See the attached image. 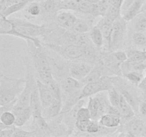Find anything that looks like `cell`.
I'll return each instance as SVG.
<instances>
[{
	"instance_id": "1",
	"label": "cell",
	"mask_w": 146,
	"mask_h": 137,
	"mask_svg": "<svg viewBox=\"0 0 146 137\" xmlns=\"http://www.w3.org/2000/svg\"><path fill=\"white\" fill-rule=\"evenodd\" d=\"M11 23V29L5 34V35L14 36L23 39L26 41H33L36 46L41 45L38 37L46 36L49 34V28L46 25H38L31 23L27 20L20 19H9Z\"/></svg>"
},
{
	"instance_id": "2",
	"label": "cell",
	"mask_w": 146,
	"mask_h": 137,
	"mask_svg": "<svg viewBox=\"0 0 146 137\" xmlns=\"http://www.w3.org/2000/svg\"><path fill=\"white\" fill-rule=\"evenodd\" d=\"M27 43L30 51L34 68L39 77V79L43 82L48 84L54 78L53 76L51 64L46 51H45L42 44L36 46L30 40L27 41Z\"/></svg>"
},
{
	"instance_id": "3",
	"label": "cell",
	"mask_w": 146,
	"mask_h": 137,
	"mask_svg": "<svg viewBox=\"0 0 146 137\" xmlns=\"http://www.w3.org/2000/svg\"><path fill=\"white\" fill-rule=\"evenodd\" d=\"M25 78H14L1 74L0 77V106L17 99L24 87Z\"/></svg>"
},
{
	"instance_id": "4",
	"label": "cell",
	"mask_w": 146,
	"mask_h": 137,
	"mask_svg": "<svg viewBox=\"0 0 146 137\" xmlns=\"http://www.w3.org/2000/svg\"><path fill=\"white\" fill-rule=\"evenodd\" d=\"M44 45L50 50H52L68 61L81 59L84 57V48L76 44H56L46 43L44 44Z\"/></svg>"
},
{
	"instance_id": "5",
	"label": "cell",
	"mask_w": 146,
	"mask_h": 137,
	"mask_svg": "<svg viewBox=\"0 0 146 137\" xmlns=\"http://www.w3.org/2000/svg\"><path fill=\"white\" fill-rule=\"evenodd\" d=\"M114 86L113 77L105 75L95 82L89 83L84 86L81 90L80 98L84 99L87 97L92 96L95 94H99L103 91H108Z\"/></svg>"
},
{
	"instance_id": "6",
	"label": "cell",
	"mask_w": 146,
	"mask_h": 137,
	"mask_svg": "<svg viewBox=\"0 0 146 137\" xmlns=\"http://www.w3.org/2000/svg\"><path fill=\"white\" fill-rule=\"evenodd\" d=\"M88 108L91 115V119L99 121L101 117L108 111V107L111 105L108 96L98 94L96 96L88 97Z\"/></svg>"
},
{
	"instance_id": "7",
	"label": "cell",
	"mask_w": 146,
	"mask_h": 137,
	"mask_svg": "<svg viewBox=\"0 0 146 137\" xmlns=\"http://www.w3.org/2000/svg\"><path fill=\"white\" fill-rule=\"evenodd\" d=\"M47 55L51 64L53 76L56 80L59 82L69 76L70 64L68 63V60L63 58L58 54L57 56H51L49 54H47Z\"/></svg>"
},
{
	"instance_id": "8",
	"label": "cell",
	"mask_w": 146,
	"mask_h": 137,
	"mask_svg": "<svg viewBox=\"0 0 146 137\" xmlns=\"http://www.w3.org/2000/svg\"><path fill=\"white\" fill-rule=\"evenodd\" d=\"M59 84L62 91V101L73 96H79L80 98L81 90L84 87L81 81L68 76L59 81Z\"/></svg>"
},
{
	"instance_id": "9",
	"label": "cell",
	"mask_w": 146,
	"mask_h": 137,
	"mask_svg": "<svg viewBox=\"0 0 146 137\" xmlns=\"http://www.w3.org/2000/svg\"><path fill=\"white\" fill-rule=\"evenodd\" d=\"M26 81L24 83V86L22 91L17 98V103L15 106L19 108H27L30 106V100H31V92L34 84L36 83V80L34 79L33 74L30 71L29 67L27 68V74H26Z\"/></svg>"
},
{
	"instance_id": "10",
	"label": "cell",
	"mask_w": 146,
	"mask_h": 137,
	"mask_svg": "<svg viewBox=\"0 0 146 137\" xmlns=\"http://www.w3.org/2000/svg\"><path fill=\"white\" fill-rule=\"evenodd\" d=\"M127 29V21L122 17L113 24V31L111 36V51H117L123 45Z\"/></svg>"
},
{
	"instance_id": "11",
	"label": "cell",
	"mask_w": 146,
	"mask_h": 137,
	"mask_svg": "<svg viewBox=\"0 0 146 137\" xmlns=\"http://www.w3.org/2000/svg\"><path fill=\"white\" fill-rule=\"evenodd\" d=\"M94 64L83 60H74L70 63L69 76L81 81L90 73Z\"/></svg>"
},
{
	"instance_id": "12",
	"label": "cell",
	"mask_w": 146,
	"mask_h": 137,
	"mask_svg": "<svg viewBox=\"0 0 146 137\" xmlns=\"http://www.w3.org/2000/svg\"><path fill=\"white\" fill-rule=\"evenodd\" d=\"M123 128L128 136H146V122L141 118L133 117L125 123Z\"/></svg>"
},
{
	"instance_id": "13",
	"label": "cell",
	"mask_w": 146,
	"mask_h": 137,
	"mask_svg": "<svg viewBox=\"0 0 146 137\" xmlns=\"http://www.w3.org/2000/svg\"><path fill=\"white\" fill-rule=\"evenodd\" d=\"M59 0H45L40 2L42 17L46 19H55L60 10Z\"/></svg>"
},
{
	"instance_id": "14",
	"label": "cell",
	"mask_w": 146,
	"mask_h": 137,
	"mask_svg": "<svg viewBox=\"0 0 146 137\" xmlns=\"http://www.w3.org/2000/svg\"><path fill=\"white\" fill-rule=\"evenodd\" d=\"M30 107H31V111H32L33 120L38 119V118L44 117V116H43V107L41 105L36 83L34 84L32 92H31Z\"/></svg>"
},
{
	"instance_id": "15",
	"label": "cell",
	"mask_w": 146,
	"mask_h": 137,
	"mask_svg": "<svg viewBox=\"0 0 146 137\" xmlns=\"http://www.w3.org/2000/svg\"><path fill=\"white\" fill-rule=\"evenodd\" d=\"M107 70L103 63L102 60L100 59L95 65L94 66L91 71H90L89 74L85 77L83 80H81V82L84 85L89 83L95 82V81H98L100 78H102L104 76L106 75Z\"/></svg>"
},
{
	"instance_id": "16",
	"label": "cell",
	"mask_w": 146,
	"mask_h": 137,
	"mask_svg": "<svg viewBox=\"0 0 146 137\" xmlns=\"http://www.w3.org/2000/svg\"><path fill=\"white\" fill-rule=\"evenodd\" d=\"M58 11L55 18V21L57 25L62 29H70L74 26L77 20V17L68 10H61Z\"/></svg>"
},
{
	"instance_id": "17",
	"label": "cell",
	"mask_w": 146,
	"mask_h": 137,
	"mask_svg": "<svg viewBox=\"0 0 146 137\" xmlns=\"http://www.w3.org/2000/svg\"><path fill=\"white\" fill-rule=\"evenodd\" d=\"M113 23L107 20L105 17H102L96 25L102 32L104 38L105 48L108 51H111V36L113 31Z\"/></svg>"
},
{
	"instance_id": "18",
	"label": "cell",
	"mask_w": 146,
	"mask_h": 137,
	"mask_svg": "<svg viewBox=\"0 0 146 137\" xmlns=\"http://www.w3.org/2000/svg\"><path fill=\"white\" fill-rule=\"evenodd\" d=\"M36 84L41 105H42L43 108H46L54 100V96H53L52 92H51L48 84L43 82L39 78L36 79Z\"/></svg>"
},
{
	"instance_id": "19",
	"label": "cell",
	"mask_w": 146,
	"mask_h": 137,
	"mask_svg": "<svg viewBox=\"0 0 146 137\" xmlns=\"http://www.w3.org/2000/svg\"><path fill=\"white\" fill-rule=\"evenodd\" d=\"M11 111L16 116L15 126L17 127L23 126L32 116V111L30 106L27 108H19L14 105Z\"/></svg>"
},
{
	"instance_id": "20",
	"label": "cell",
	"mask_w": 146,
	"mask_h": 137,
	"mask_svg": "<svg viewBox=\"0 0 146 137\" xmlns=\"http://www.w3.org/2000/svg\"><path fill=\"white\" fill-rule=\"evenodd\" d=\"M62 107V101L54 99L48 107L43 108V116L46 120L51 119L61 114Z\"/></svg>"
},
{
	"instance_id": "21",
	"label": "cell",
	"mask_w": 146,
	"mask_h": 137,
	"mask_svg": "<svg viewBox=\"0 0 146 137\" xmlns=\"http://www.w3.org/2000/svg\"><path fill=\"white\" fill-rule=\"evenodd\" d=\"M143 6V0H135V1L123 13H122V17L127 21H131L141 13Z\"/></svg>"
},
{
	"instance_id": "22",
	"label": "cell",
	"mask_w": 146,
	"mask_h": 137,
	"mask_svg": "<svg viewBox=\"0 0 146 137\" xmlns=\"http://www.w3.org/2000/svg\"><path fill=\"white\" fill-rule=\"evenodd\" d=\"M121 120L122 118L121 116L107 113L101 117L99 123L103 126L110 128H116L121 126Z\"/></svg>"
},
{
	"instance_id": "23",
	"label": "cell",
	"mask_w": 146,
	"mask_h": 137,
	"mask_svg": "<svg viewBox=\"0 0 146 137\" xmlns=\"http://www.w3.org/2000/svg\"><path fill=\"white\" fill-rule=\"evenodd\" d=\"M118 108L119 110L120 113H121V118H122L131 119V118H133L135 116L133 108L126 101V99L123 96L122 94H121V101H120V104L118 106Z\"/></svg>"
},
{
	"instance_id": "24",
	"label": "cell",
	"mask_w": 146,
	"mask_h": 137,
	"mask_svg": "<svg viewBox=\"0 0 146 137\" xmlns=\"http://www.w3.org/2000/svg\"><path fill=\"white\" fill-rule=\"evenodd\" d=\"M29 1L30 0H22V1H20L14 4L8 6V7H5V8L1 9V16L8 17L9 16L11 15V14H14V13L21 11V10H22L23 9L25 8L28 5Z\"/></svg>"
},
{
	"instance_id": "25",
	"label": "cell",
	"mask_w": 146,
	"mask_h": 137,
	"mask_svg": "<svg viewBox=\"0 0 146 137\" xmlns=\"http://www.w3.org/2000/svg\"><path fill=\"white\" fill-rule=\"evenodd\" d=\"M93 44L97 48H101L104 44V38L101 29L97 26L91 27L88 33Z\"/></svg>"
},
{
	"instance_id": "26",
	"label": "cell",
	"mask_w": 146,
	"mask_h": 137,
	"mask_svg": "<svg viewBox=\"0 0 146 137\" xmlns=\"http://www.w3.org/2000/svg\"><path fill=\"white\" fill-rule=\"evenodd\" d=\"M120 92L123 96L126 99V101L131 105L134 110H138L140 103H138V96L135 95L133 91L128 87H122L120 89Z\"/></svg>"
},
{
	"instance_id": "27",
	"label": "cell",
	"mask_w": 146,
	"mask_h": 137,
	"mask_svg": "<svg viewBox=\"0 0 146 137\" xmlns=\"http://www.w3.org/2000/svg\"><path fill=\"white\" fill-rule=\"evenodd\" d=\"M90 29L89 24L84 19H77L75 24L70 29L71 31L76 34H86L89 32Z\"/></svg>"
},
{
	"instance_id": "28",
	"label": "cell",
	"mask_w": 146,
	"mask_h": 137,
	"mask_svg": "<svg viewBox=\"0 0 146 137\" xmlns=\"http://www.w3.org/2000/svg\"><path fill=\"white\" fill-rule=\"evenodd\" d=\"M16 116L11 111H4L0 116V124L4 126H15Z\"/></svg>"
},
{
	"instance_id": "29",
	"label": "cell",
	"mask_w": 146,
	"mask_h": 137,
	"mask_svg": "<svg viewBox=\"0 0 146 137\" xmlns=\"http://www.w3.org/2000/svg\"><path fill=\"white\" fill-rule=\"evenodd\" d=\"M121 17H122V9L111 4L106 14L104 17H105L107 20L113 23Z\"/></svg>"
},
{
	"instance_id": "30",
	"label": "cell",
	"mask_w": 146,
	"mask_h": 137,
	"mask_svg": "<svg viewBox=\"0 0 146 137\" xmlns=\"http://www.w3.org/2000/svg\"><path fill=\"white\" fill-rule=\"evenodd\" d=\"M133 20H134L133 27L135 31L145 32L146 29V12H141Z\"/></svg>"
},
{
	"instance_id": "31",
	"label": "cell",
	"mask_w": 146,
	"mask_h": 137,
	"mask_svg": "<svg viewBox=\"0 0 146 137\" xmlns=\"http://www.w3.org/2000/svg\"><path fill=\"white\" fill-rule=\"evenodd\" d=\"M25 12L27 15L26 17H36L41 15V4L39 2L36 1H33L29 3L27 6V8L25 9Z\"/></svg>"
},
{
	"instance_id": "32",
	"label": "cell",
	"mask_w": 146,
	"mask_h": 137,
	"mask_svg": "<svg viewBox=\"0 0 146 137\" xmlns=\"http://www.w3.org/2000/svg\"><path fill=\"white\" fill-rule=\"evenodd\" d=\"M84 0H68L62 1L60 4V10H68L76 12L78 7Z\"/></svg>"
},
{
	"instance_id": "33",
	"label": "cell",
	"mask_w": 146,
	"mask_h": 137,
	"mask_svg": "<svg viewBox=\"0 0 146 137\" xmlns=\"http://www.w3.org/2000/svg\"><path fill=\"white\" fill-rule=\"evenodd\" d=\"M107 92H108V100H109V102L111 104V105L118 108L120 104V101H121V92L119 93L118 90L115 86H113L111 89L108 90Z\"/></svg>"
},
{
	"instance_id": "34",
	"label": "cell",
	"mask_w": 146,
	"mask_h": 137,
	"mask_svg": "<svg viewBox=\"0 0 146 137\" xmlns=\"http://www.w3.org/2000/svg\"><path fill=\"white\" fill-rule=\"evenodd\" d=\"M47 84L48 85L51 92H52L54 99L62 101V91H61V88L59 82L55 78H53Z\"/></svg>"
},
{
	"instance_id": "35",
	"label": "cell",
	"mask_w": 146,
	"mask_h": 137,
	"mask_svg": "<svg viewBox=\"0 0 146 137\" xmlns=\"http://www.w3.org/2000/svg\"><path fill=\"white\" fill-rule=\"evenodd\" d=\"M124 76L129 82H131V84L135 86L139 85L143 78V72L137 71H131L127 72L126 74H124Z\"/></svg>"
},
{
	"instance_id": "36",
	"label": "cell",
	"mask_w": 146,
	"mask_h": 137,
	"mask_svg": "<svg viewBox=\"0 0 146 137\" xmlns=\"http://www.w3.org/2000/svg\"><path fill=\"white\" fill-rule=\"evenodd\" d=\"M128 56V61L136 62V61H146L144 57L143 51L137 49H129L126 51Z\"/></svg>"
},
{
	"instance_id": "37",
	"label": "cell",
	"mask_w": 146,
	"mask_h": 137,
	"mask_svg": "<svg viewBox=\"0 0 146 137\" xmlns=\"http://www.w3.org/2000/svg\"><path fill=\"white\" fill-rule=\"evenodd\" d=\"M96 16L104 17L106 14L111 3L109 0H101V1L96 4Z\"/></svg>"
},
{
	"instance_id": "38",
	"label": "cell",
	"mask_w": 146,
	"mask_h": 137,
	"mask_svg": "<svg viewBox=\"0 0 146 137\" xmlns=\"http://www.w3.org/2000/svg\"><path fill=\"white\" fill-rule=\"evenodd\" d=\"M40 136L39 134L36 130L26 131L21 128V127H16L13 137H34Z\"/></svg>"
},
{
	"instance_id": "39",
	"label": "cell",
	"mask_w": 146,
	"mask_h": 137,
	"mask_svg": "<svg viewBox=\"0 0 146 137\" xmlns=\"http://www.w3.org/2000/svg\"><path fill=\"white\" fill-rule=\"evenodd\" d=\"M134 44L140 47H146V34L142 31H135L132 35Z\"/></svg>"
},
{
	"instance_id": "40",
	"label": "cell",
	"mask_w": 146,
	"mask_h": 137,
	"mask_svg": "<svg viewBox=\"0 0 146 137\" xmlns=\"http://www.w3.org/2000/svg\"><path fill=\"white\" fill-rule=\"evenodd\" d=\"M101 125L99 123V121L97 120H91L87 128L86 133L89 134H96L99 133L101 130Z\"/></svg>"
},
{
	"instance_id": "41",
	"label": "cell",
	"mask_w": 146,
	"mask_h": 137,
	"mask_svg": "<svg viewBox=\"0 0 146 137\" xmlns=\"http://www.w3.org/2000/svg\"><path fill=\"white\" fill-rule=\"evenodd\" d=\"M76 120H91V115L88 107L81 106L77 112Z\"/></svg>"
},
{
	"instance_id": "42",
	"label": "cell",
	"mask_w": 146,
	"mask_h": 137,
	"mask_svg": "<svg viewBox=\"0 0 146 137\" xmlns=\"http://www.w3.org/2000/svg\"><path fill=\"white\" fill-rule=\"evenodd\" d=\"M91 120H76V127L81 132L86 133L88 126Z\"/></svg>"
},
{
	"instance_id": "43",
	"label": "cell",
	"mask_w": 146,
	"mask_h": 137,
	"mask_svg": "<svg viewBox=\"0 0 146 137\" xmlns=\"http://www.w3.org/2000/svg\"><path fill=\"white\" fill-rule=\"evenodd\" d=\"M16 127L17 126L6 128L0 130V137H13Z\"/></svg>"
},
{
	"instance_id": "44",
	"label": "cell",
	"mask_w": 146,
	"mask_h": 137,
	"mask_svg": "<svg viewBox=\"0 0 146 137\" xmlns=\"http://www.w3.org/2000/svg\"><path fill=\"white\" fill-rule=\"evenodd\" d=\"M17 99L14 100V101H10V102L7 103V104H4V105L1 106V107H0V114L4 112V111H12L14 105H15L16 103H17Z\"/></svg>"
},
{
	"instance_id": "45",
	"label": "cell",
	"mask_w": 146,
	"mask_h": 137,
	"mask_svg": "<svg viewBox=\"0 0 146 137\" xmlns=\"http://www.w3.org/2000/svg\"><path fill=\"white\" fill-rule=\"evenodd\" d=\"M138 111L143 116H146V101H142L140 103L138 107Z\"/></svg>"
},
{
	"instance_id": "46",
	"label": "cell",
	"mask_w": 146,
	"mask_h": 137,
	"mask_svg": "<svg viewBox=\"0 0 146 137\" xmlns=\"http://www.w3.org/2000/svg\"><path fill=\"white\" fill-rule=\"evenodd\" d=\"M134 1H135V0H124L122 6V13H123Z\"/></svg>"
},
{
	"instance_id": "47",
	"label": "cell",
	"mask_w": 146,
	"mask_h": 137,
	"mask_svg": "<svg viewBox=\"0 0 146 137\" xmlns=\"http://www.w3.org/2000/svg\"><path fill=\"white\" fill-rule=\"evenodd\" d=\"M109 1L111 4L122 9V6L123 4L124 0H109Z\"/></svg>"
},
{
	"instance_id": "48",
	"label": "cell",
	"mask_w": 146,
	"mask_h": 137,
	"mask_svg": "<svg viewBox=\"0 0 146 137\" xmlns=\"http://www.w3.org/2000/svg\"><path fill=\"white\" fill-rule=\"evenodd\" d=\"M138 87H139L143 92L146 93V74L145 76L143 78L142 81H141V82L140 83V84L138 85Z\"/></svg>"
},
{
	"instance_id": "49",
	"label": "cell",
	"mask_w": 146,
	"mask_h": 137,
	"mask_svg": "<svg viewBox=\"0 0 146 137\" xmlns=\"http://www.w3.org/2000/svg\"><path fill=\"white\" fill-rule=\"evenodd\" d=\"M85 1L90 3H92V4H97V3H98L99 1H101V0H85Z\"/></svg>"
},
{
	"instance_id": "50",
	"label": "cell",
	"mask_w": 146,
	"mask_h": 137,
	"mask_svg": "<svg viewBox=\"0 0 146 137\" xmlns=\"http://www.w3.org/2000/svg\"><path fill=\"white\" fill-rule=\"evenodd\" d=\"M143 52H144V57H145V61H146V50H145V51H143Z\"/></svg>"
},
{
	"instance_id": "51",
	"label": "cell",
	"mask_w": 146,
	"mask_h": 137,
	"mask_svg": "<svg viewBox=\"0 0 146 137\" xmlns=\"http://www.w3.org/2000/svg\"><path fill=\"white\" fill-rule=\"evenodd\" d=\"M59 1H68V0H59Z\"/></svg>"
},
{
	"instance_id": "52",
	"label": "cell",
	"mask_w": 146,
	"mask_h": 137,
	"mask_svg": "<svg viewBox=\"0 0 146 137\" xmlns=\"http://www.w3.org/2000/svg\"><path fill=\"white\" fill-rule=\"evenodd\" d=\"M145 34H146V29H145Z\"/></svg>"
}]
</instances>
